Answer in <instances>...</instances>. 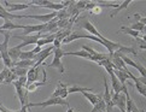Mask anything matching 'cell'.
Instances as JSON below:
<instances>
[{
	"instance_id": "32",
	"label": "cell",
	"mask_w": 146,
	"mask_h": 112,
	"mask_svg": "<svg viewBox=\"0 0 146 112\" xmlns=\"http://www.w3.org/2000/svg\"><path fill=\"white\" fill-rule=\"evenodd\" d=\"M129 28L130 29H133V30H135V32H143L144 30V28H145V25L144 24H141L140 22H137V23H133V24H130L129 25Z\"/></svg>"
},
{
	"instance_id": "6",
	"label": "cell",
	"mask_w": 146,
	"mask_h": 112,
	"mask_svg": "<svg viewBox=\"0 0 146 112\" xmlns=\"http://www.w3.org/2000/svg\"><path fill=\"white\" fill-rule=\"evenodd\" d=\"M111 98H112V104L113 106L119 109L121 112H126V95L123 93H119V94H111Z\"/></svg>"
},
{
	"instance_id": "35",
	"label": "cell",
	"mask_w": 146,
	"mask_h": 112,
	"mask_svg": "<svg viewBox=\"0 0 146 112\" xmlns=\"http://www.w3.org/2000/svg\"><path fill=\"white\" fill-rule=\"evenodd\" d=\"M60 43H62V41H59V40H57V39H54V41H53V47L54 48H60Z\"/></svg>"
},
{
	"instance_id": "23",
	"label": "cell",
	"mask_w": 146,
	"mask_h": 112,
	"mask_svg": "<svg viewBox=\"0 0 146 112\" xmlns=\"http://www.w3.org/2000/svg\"><path fill=\"white\" fill-rule=\"evenodd\" d=\"M64 55H76V57H81V58H85L88 60H92V55L90 53H87L86 51H77V52H65Z\"/></svg>"
},
{
	"instance_id": "26",
	"label": "cell",
	"mask_w": 146,
	"mask_h": 112,
	"mask_svg": "<svg viewBox=\"0 0 146 112\" xmlns=\"http://www.w3.org/2000/svg\"><path fill=\"white\" fill-rule=\"evenodd\" d=\"M119 32H122L124 34H128V35H130V36H133L135 39H139L140 38V33L139 32H135V30H133V29H130L129 27H121Z\"/></svg>"
},
{
	"instance_id": "18",
	"label": "cell",
	"mask_w": 146,
	"mask_h": 112,
	"mask_svg": "<svg viewBox=\"0 0 146 112\" xmlns=\"http://www.w3.org/2000/svg\"><path fill=\"white\" fill-rule=\"evenodd\" d=\"M110 77H111V84H112V89H113V93L115 94H119L121 93V90H122V84L121 82L117 80V77L115 76L113 74L110 75Z\"/></svg>"
},
{
	"instance_id": "3",
	"label": "cell",
	"mask_w": 146,
	"mask_h": 112,
	"mask_svg": "<svg viewBox=\"0 0 146 112\" xmlns=\"http://www.w3.org/2000/svg\"><path fill=\"white\" fill-rule=\"evenodd\" d=\"M15 39H18V40H22V43H19L18 46L21 48H23L24 46H28V45H33L38 42V40L42 38V34L38 33V34H34V35H13Z\"/></svg>"
},
{
	"instance_id": "1",
	"label": "cell",
	"mask_w": 146,
	"mask_h": 112,
	"mask_svg": "<svg viewBox=\"0 0 146 112\" xmlns=\"http://www.w3.org/2000/svg\"><path fill=\"white\" fill-rule=\"evenodd\" d=\"M54 105H62V106H68L69 107V101L60 98H50L41 103H28L27 107H48V106H54Z\"/></svg>"
},
{
	"instance_id": "5",
	"label": "cell",
	"mask_w": 146,
	"mask_h": 112,
	"mask_svg": "<svg viewBox=\"0 0 146 112\" xmlns=\"http://www.w3.org/2000/svg\"><path fill=\"white\" fill-rule=\"evenodd\" d=\"M53 49H54V47L53 46H50V47H47V48H45V49H42L40 53H38L34 57V62H35V65L34 67H36V68H39L40 65H42L44 64V62H45V59L48 57V55L53 52Z\"/></svg>"
},
{
	"instance_id": "30",
	"label": "cell",
	"mask_w": 146,
	"mask_h": 112,
	"mask_svg": "<svg viewBox=\"0 0 146 112\" xmlns=\"http://www.w3.org/2000/svg\"><path fill=\"white\" fill-rule=\"evenodd\" d=\"M28 70L29 69H23V68H17V67H13L11 69V71L17 76V77H22V76H27L28 74Z\"/></svg>"
},
{
	"instance_id": "39",
	"label": "cell",
	"mask_w": 146,
	"mask_h": 112,
	"mask_svg": "<svg viewBox=\"0 0 146 112\" xmlns=\"http://www.w3.org/2000/svg\"><path fill=\"white\" fill-rule=\"evenodd\" d=\"M138 81H139V82H141V83L145 86V87H146V77H143V76H140V77L138 78Z\"/></svg>"
},
{
	"instance_id": "42",
	"label": "cell",
	"mask_w": 146,
	"mask_h": 112,
	"mask_svg": "<svg viewBox=\"0 0 146 112\" xmlns=\"http://www.w3.org/2000/svg\"><path fill=\"white\" fill-rule=\"evenodd\" d=\"M143 32H144V33H146V25H145V28H144V30H143Z\"/></svg>"
},
{
	"instance_id": "12",
	"label": "cell",
	"mask_w": 146,
	"mask_h": 112,
	"mask_svg": "<svg viewBox=\"0 0 146 112\" xmlns=\"http://www.w3.org/2000/svg\"><path fill=\"white\" fill-rule=\"evenodd\" d=\"M38 76H39V68H36V67L30 68L28 70V74H27V84H25V87H28L29 84L36 82V80H38Z\"/></svg>"
},
{
	"instance_id": "40",
	"label": "cell",
	"mask_w": 146,
	"mask_h": 112,
	"mask_svg": "<svg viewBox=\"0 0 146 112\" xmlns=\"http://www.w3.org/2000/svg\"><path fill=\"white\" fill-rule=\"evenodd\" d=\"M19 112H28V107H27V105L22 106V107H21V110H19Z\"/></svg>"
},
{
	"instance_id": "37",
	"label": "cell",
	"mask_w": 146,
	"mask_h": 112,
	"mask_svg": "<svg viewBox=\"0 0 146 112\" xmlns=\"http://www.w3.org/2000/svg\"><path fill=\"white\" fill-rule=\"evenodd\" d=\"M91 12H92V13H99V12H100V6L98 5V3H97V6H96L94 9L91 10Z\"/></svg>"
},
{
	"instance_id": "17",
	"label": "cell",
	"mask_w": 146,
	"mask_h": 112,
	"mask_svg": "<svg viewBox=\"0 0 146 112\" xmlns=\"http://www.w3.org/2000/svg\"><path fill=\"white\" fill-rule=\"evenodd\" d=\"M13 29H23V24H15L12 21H4V24L0 27V30L11 32Z\"/></svg>"
},
{
	"instance_id": "16",
	"label": "cell",
	"mask_w": 146,
	"mask_h": 112,
	"mask_svg": "<svg viewBox=\"0 0 146 112\" xmlns=\"http://www.w3.org/2000/svg\"><path fill=\"white\" fill-rule=\"evenodd\" d=\"M22 48L19 47V46H15V47H11V48H9V57L11 58L12 60V63H16L18 62V59H19V55H21V51Z\"/></svg>"
},
{
	"instance_id": "28",
	"label": "cell",
	"mask_w": 146,
	"mask_h": 112,
	"mask_svg": "<svg viewBox=\"0 0 146 112\" xmlns=\"http://www.w3.org/2000/svg\"><path fill=\"white\" fill-rule=\"evenodd\" d=\"M92 90L91 88H85V87H79V86H71V87H68V93L71 94V93H77V92H90Z\"/></svg>"
},
{
	"instance_id": "10",
	"label": "cell",
	"mask_w": 146,
	"mask_h": 112,
	"mask_svg": "<svg viewBox=\"0 0 146 112\" xmlns=\"http://www.w3.org/2000/svg\"><path fill=\"white\" fill-rule=\"evenodd\" d=\"M104 87H105V93L103 95V100L106 105V112H111L112 107H113V104H112V98H111V93L109 90L108 87V83H106V80L104 78Z\"/></svg>"
},
{
	"instance_id": "4",
	"label": "cell",
	"mask_w": 146,
	"mask_h": 112,
	"mask_svg": "<svg viewBox=\"0 0 146 112\" xmlns=\"http://www.w3.org/2000/svg\"><path fill=\"white\" fill-rule=\"evenodd\" d=\"M57 17V12H51V13H47V14H23L21 16V18H33V19H36V21H40L42 24H46L51 22L52 19H54Z\"/></svg>"
},
{
	"instance_id": "27",
	"label": "cell",
	"mask_w": 146,
	"mask_h": 112,
	"mask_svg": "<svg viewBox=\"0 0 146 112\" xmlns=\"http://www.w3.org/2000/svg\"><path fill=\"white\" fill-rule=\"evenodd\" d=\"M134 82H135V89H137V92H139L140 95H143L144 98H146V87H145V86L141 82H139L137 77H135Z\"/></svg>"
},
{
	"instance_id": "13",
	"label": "cell",
	"mask_w": 146,
	"mask_h": 112,
	"mask_svg": "<svg viewBox=\"0 0 146 112\" xmlns=\"http://www.w3.org/2000/svg\"><path fill=\"white\" fill-rule=\"evenodd\" d=\"M45 24H36V25H23V35H29L32 33H42Z\"/></svg>"
},
{
	"instance_id": "24",
	"label": "cell",
	"mask_w": 146,
	"mask_h": 112,
	"mask_svg": "<svg viewBox=\"0 0 146 112\" xmlns=\"http://www.w3.org/2000/svg\"><path fill=\"white\" fill-rule=\"evenodd\" d=\"M91 112H106V105H105V103H104V100H103V96L98 100V103L93 106V109H92Z\"/></svg>"
},
{
	"instance_id": "36",
	"label": "cell",
	"mask_w": 146,
	"mask_h": 112,
	"mask_svg": "<svg viewBox=\"0 0 146 112\" xmlns=\"http://www.w3.org/2000/svg\"><path fill=\"white\" fill-rule=\"evenodd\" d=\"M135 17H138V18H139V22L141 23V24L146 25V17H140L139 14H135Z\"/></svg>"
},
{
	"instance_id": "34",
	"label": "cell",
	"mask_w": 146,
	"mask_h": 112,
	"mask_svg": "<svg viewBox=\"0 0 146 112\" xmlns=\"http://www.w3.org/2000/svg\"><path fill=\"white\" fill-rule=\"evenodd\" d=\"M86 4H87V1H77L76 3V7L77 9H85Z\"/></svg>"
},
{
	"instance_id": "21",
	"label": "cell",
	"mask_w": 146,
	"mask_h": 112,
	"mask_svg": "<svg viewBox=\"0 0 146 112\" xmlns=\"http://www.w3.org/2000/svg\"><path fill=\"white\" fill-rule=\"evenodd\" d=\"M35 65L34 60H18V62L13 63V67L17 68H23V69H30Z\"/></svg>"
},
{
	"instance_id": "8",
	"label": "cell",
	"mask_w": 146,
	"mask_h": 112,
	"mask_svg": "<svg viewBox=\"0 0 146 112\" xmlns=\"http://www.w3.org/2000/svg\"><path fill=\"white\" fill-rule=\"evenodd\" d=\"M68 95H69V93H68V87H66L64 83L59 82L58 86H57L56 90L52 93L51 98H60V99H64L65 100Z\"/></svg>"
},
{
	"instance_id": "33",
	"label": "cell",
	"mask_w": 146,
	"mask_h": 112,
	"mask_svg": "<svg viewBox=\"0 0 146 112\" xmlns=\"http://www.w3.org/2000/svg\"><path fill=\"white\" fill-rule=\"evenodd\" d=\"M135 69H137V70L139 71L140 75H141L143 77H146V68H145V67H143L141 64L137 63V65H135Z\"/></svg>"
},
{
	"instance_id": "41",
	"label": "cell",
	"mask_w": 146,
	"mask_h": 112,
	"mask_svg": "<svg viewBox=\"0 0 146 112\" xmlns=\"http://www.w3.org/2000/svg\"><path fill=\"white\" fill-rule=\"evenodd\" d=\"M66 112H74V109H71V107H69L68 109V111Z\"/></svg>"
},
{
	"instance_id": "31",
	"label": "cell",
	"mask_w": 146,
	"mask_h": 112,
	"mask_svg": "<svg viewBox=\"0 0 146 112\" xmlns=\"http://www.w3.org/2000/svg\"><path fill=\"white\" fill-rule=\"evenodd\" d=\"M98 65H100V67H104V68H113V64H112V60L110 59V57L106 58V59H103L100 62L98 63Z\"/></svg>"
},
{
	"instance_id": "11",
	"label": "cell",
	"mask_w": 146,
	"mask_h": 112,
	"mask_svg": "<svg viewBox=\"0 0 146 112\" xmlns=\"http://www.w3.org/2000/svg\"><path fill=\"white\" fill-rule=\"evenodd\" d=\"M5 6H6V11L9 13L15 12V11H21V10H25L32 6V4L28 3V4H12V3H9V1H4Z\"/></svg>"
},
{
	"instance_id": "7",
	"label": "cell",
	"mask_w": 146,
	"mask_h": 112,
	"mask_svg": "<svg viewBox=\"0 0 146 112\" xmlns=\"http://www.w3.org/2000/svg\"><path fill=\"white\" fill-rule=\"evenodd\" d=\"M80 25H81V28H83V29L86 30V32L90 33V35H93V36H97V38H99V39L103 40L104 36L98 32V29L94 27V24H92L90 21H87V19H83Z\"/></svg>"
},
{
	"instance_id": "15",
	"label": "cell",
	"mask_w": 146,
	"mask_h": 112,
	"mask_svg": "<svg viewBox=\"0 0 146 112\" xmlns=\"http://www.w3.org/2000/svg\"><path fill=\"white\" fill-rule=\"evenodd\" d=\"M47 67H48V68H54V69H57L60 74H64V72H65L64 65H63V63H62V58H59V57H53V60H52V63H50Z\"/></svg>"
},
{
	"instance_id": "25",
	"label": "cell",
	"mask_w": 146,
	"mask_h": 112,
	"mask_svg": "<svg viewBox=\"0 0 146 112\" xmlns=\"http://www.w3.org/2000/svg\"><path fill=\"white\" fill-rule=\"evenodd\" d=\"M132 3V0H126V1H123L122 4H119L118 6L115 9V10H112L111 11V13H110V17H113V16H116V14L119 12V11H122V10H124V9H127L128 7V5Z\"/></svg>"
},
{
	"instance_id": "20",
	"label": "cell",
	"mask_w": 146,
	"mask_h": 112,
	"mask_svg": "<svg viewBox=\"0 0 146 112\" xmlns=\"http://www.w3.org/2000/svg\"><path fill=\"white\" fill-rule=\"evenodd\" d=\"M113 75L117 77V80L121 82V84H126V82L130 78L127 72H124L122 70H113Z\"/></svg>"
},
{
	"instance_id": "38",
	"label": "cell",
	"mask_w": 146,
	"mask_h": 112,
	"mask_svg": "<svg viewBox=\"0 0 146 112\" xmlns=\"http://www.w3.org/2000/svg\"><path fill=\"white\" fill-rule=\"evenodd\" d=\"M41 51H42V48H41V47H39V46H36V47L34 48V49H32V52L36 55V54H38V53H40L41 52Z\"/></svg>"
},
{
	"instance_id": "29",
	"label": "cell",
	"mask_w": 146,
	"mask_h": 112,
	"mask_svg": "<svg viewBox=\"0 0 146 112\" xmlns=\"http://www.w3.org/2000/svg\"><path fill=\"white\" fill-rule=\"evenodd\" d=\"M35 54L32 52V51H25V52H21L19 55V60H34Z\"/></svg>"
},
{
	"instance_id": "2",
	"label": "cell",
	"mask_w": 146,
	"mask_h": 112,
	"mask_svg": "<svg viewBox=\"0 0 146 112\" xmlns=\"http://www.w3.org/2000/svg\"><path fill=\"white\" fill-rule=\"evenodd\" d=\"M30 4H35V6H40V7H46V9H51L53 12H59L64 9L63 4L62 3H53L50 1V0H35L32 1Z\"/></svg>"
},
{
	"instance_id": "19",
	"label": "cell",
	"mask_w": 146,
	"mask_h": 112,
	"mask_svg": "<svg viewBox=\"0 0 146 112\" xmlns=\"http://www.w3.org/2000/svg\"><path fill=\"white\" fill-rule=\"evenodd\" d=\"M126 112H139V109L134 104V101L132 100L129 94L126 95Z\"/></svg>"
},
{
	"instance_id": "22",
	"label": "cell",
	"mask_w": 146,
	"mask_h": 112,
	"mask_svg": "<svg viewBox=\"0 0 146 112\" xmlns=\"http://www.w3.org/2000/svg\"><path fill=\"white\" fill-rule=\"evenodd\" d=\"M82 95L85 96V98L90 101V103L94 106L97 103H98V100L102 98V95H97V94H93V93H88V92H82Z\"/></svg>"
},
{
	"instance_id": "14",
	"label": "cell",
	"mask_w": 146,
	"mask_h": 112,
	"mask_svg": "<svg viewBox=\"0 0 146 112\" xmlns=\"http://www.w3.org/2000/svg\"><path fill=\"white\" fill-rule=\"evenodd\" d=\"M42 72H44V80L41 81V82H34L32 84H29L28 87H25V89L28 90V93H29V92H35L38 88L47 84V77H46V71H45V69H42Z\"/></svg>"
},
{
	"instance_id": "9",
	"label": "cell",
	"mask_w": 146,
	"mask_h": 112,
	"mask_svg": "<svg viewBox=\"0 0 146 112\" xmlns=\"http://www.w3.org/2000/svg\"><path fill=\"white\" fill-rule=\"evenodd\" d=\"M83 51H86L87 53H90L92 55V62H96V63H99L100 60L103 59H106L109 58V54H105V53H100V52H96L93 48L91 47H86V46H83L82 47Z\"/></svg>"
}]
</instances>
